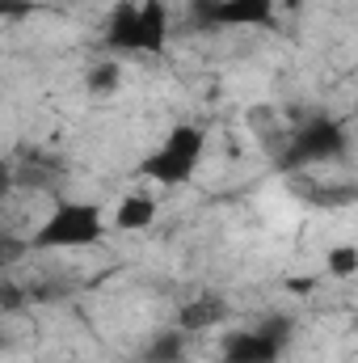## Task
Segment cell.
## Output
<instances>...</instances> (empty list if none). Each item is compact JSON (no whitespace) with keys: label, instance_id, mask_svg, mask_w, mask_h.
I'll list each match as a JSON object with an SVG mask.
<instances>
[{"label":"cell","instance_id":"obj_11","mask_svg":"<svg viewBox=\"0 0 358 363\" xmlns=\"http://www.w3.org/2000/svg\"><path fill=\"white\" fill-rule=\"evenodd\" d=\"M325 271L333 279H354L358 274V245H333L325 254Z\"/></svg>","mask_w":358,"mask_h":363},{"label":"cell","instance_id":"obj_13","mask_svg":"<svg viewBox=\"0 0 358 363\" xmlns=\"http://www.w3.org/2000/svg\"><path fill=\"white\" fill-rule=\"evenodd\" d=\"M291 291H312V279H291Z\"/></svg>","mask_w":358,"mask_h":363},{"label":"cell","instance_id":"obj_9","mask_svg":"<svg viewBox=\"0 0 358 363\" xmlns=\"http://www.w3.org/2000/svg\"><path fill=\"white\" fill-rule=\"evenodd\" d=\"M224 317H228L224 300H219V296H202V300H194V304H185V308H181V330H185V334L215 330Z\"/></svg>","mask_w":358,"mask_h":363},{"label":"cell","instance_id":"obj_4","mask_svg":"<svg viewBox=\"0 0 358 363\" xmlns=\"http://www.w3.org/2000/svg\"><path fill=\"white\" fill-rule=\"evenodd\" d=\"M287 351V338L274 325H253V330H236L224 338L219 347V363H278Z\"/></svg>","mask_w":358,"mask_h":363},{"label":"cell","instance_id":"obj_14","mask_svg":"<svg viewBox=\"0 0 358 363\" xmlns=\"http://www.w3.org/2000/svg\"><path fill=\"white\" fill-rule=\"evenodd\" d=\"M0 4H4V9H8V13H21V9H25V4H30V0H0Z\"/></svg>","mask_w":358,"mask_h":363},{"label":"cell","instance_id":"obj_10","mask_svg":"<svg viewBox=\"0 0 358 363\" xmlns=\"http://www.w3.org/2000/svg\"><path fill=\"white\" fill-rule=\"evenodd\" d=\"M181 359H185V330L181 325L173 334H161L144 355V363H181Z\"/></svg>","mask_w":358,"mask_h":363},{"label":"cell","instance_id":"obj_3","mask_svg":"<svg viewBox=\"0 0 358 363\" xmlns=\"http://www.w3.org/2000/svg\"><path fill=\"white\" fill-rule=\"evenodd\" d=\"M342 148H346V127H342L337 118H308V123L295 131V140H291L282 165H287V169H308V165L333 161Z\"/></svg>","mask_w":358,"mask_h":363},{"label":"cell","instance_id":"obj_8","mask_svg":"<svg viewBox=\"0 0 358 363\" xmlns=\"http://www.w3.org/2000/svg\"><path fill=\"white\" fill-rule=\"evenodd\" d=\"M152 224H156V199H148V194H127L114 207V228L118 233H144Z\"/></svg>","mask_w":358,"mask_h":363},{"label":"cell","instance_id":"obj_6","mask_svg":"<svg viewBox=\"0 0 358 363\" xmlns=\"http://www.w3.org/2000/svg\"><path fill=\"white\" fill-rule=\"evenodd\" d=\"M165 43H169V9L161 0H144L139 4V51L161 55Z\"/></svg>","mask_w":358,"mask_h":363},{"label":"cell","instance_id":"obj_7","mask_svg":"<svg viewBox=\"0 0 358 363\" xmlns=\"http://www.w3.org/2000/svg\"><path fill=\"white\" fill-rule=\"evenodd\" d=\"M105 43L114 51H139V4L122 0L114 13H110V26H105Z\"/></svg>","mask_w":358,"mask_h":363},{"label":"cell","instance_id":"obj_2","mask_svg":"<svg viewBox=\"0 0 358 363\" xmlns=\"http://www.w3.org/2000/svg\"><path fill=\"white\" fill-rule=\"evenodd\" d=\"M202 148H207L202 131L190 127V123H178V127L139 161V174L148 182H156V186H181V182L194 178V169H198V161H202Z\"/></svg>","mask_w":358,"mask_h":363},{"label":"cell","instance_id":"obj_1","mask_svg":"<svg viewBox=\"0 0 358 363\" xmlns=\"http://www.w3.org/2000/svg\"><path fill=\"white\" fill-rule=\"evenodd\" d=\"M101 237H105L101 207L85 199H68V203H55V211L34 228L30 250H89Z\"/></svg>","mask_w":358,"mask_h":363},{"label":"cell","instance_id":"obj_12","mask_svg":"<svg viewBox=\"0 0 358 363\" xmlns=\"http://www.w3.org/2000/svg\"><path fill=\"white\" fill-rule=\"evenodd\" d=\"M114 85H118V64H101V68L89 72V89L93 93H110Z\"/></svg>","mask_w":358,"mask_h":363},{"label":"cell","instance_id":"obj_15","mask_svg":"<svg viewBox=\"0 0 358 363\" xmlns=\"http://www.w3.org/2000/svg\"><path fill=\"white\" fill-rule=\"evenodd\" d=\"M354 118H358V101H354Z\"/></svg>","mask_w":358,"mask_h":363},{"label":"cell","instance_id":"obj_5","mask_svg":"<svg viewBox=\"0 0 358 363\" xmlns=\"http://www.w3.org/2000/svg\"><path fill=\"white\" fill-rule=\"evenodd\" d=\"M207 21L236 26V30H258V26L274 21V0H211Z\"/></svg>","mask_w":358,"mask_h":363}]
</instances>
